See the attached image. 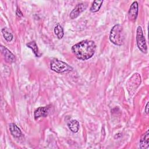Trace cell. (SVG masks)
Segmentation results:
<instances>
[{"mask_svg":"<svg viewBox=\"0 0 149 149\" xmlns=\"http://www.w3.org/2000/svg\"><path fill=\"white\" fill-rule=\"evenodd\" d=\"M48 113V107H40L34 111V116L35 119H37L41 117H46Z\"/></svg>","mask_w":149,"mask_h":149,"instance_id":"cell-8","label":"cell"},{"mask_svg":"<svg viewBox=\"0 0 149 149\" xmlns=\"http://www.w3.org/2000/svg\"><path fill=\"white\" fill-rule=\"evenodd\" d=\"M16 15L17 17H22L23 16V13L22 12V11L20 10V9L19 8H17V10H16Z\"/></svg>","mask_w":149,"mask_h":149,"instance_id":"cell-16","label":"cell"},{"mask_svg":"<svg viewBox=\"0 0 149 149\" xmlns=\"http://www.w3.org/2000/svg\"><path fill=\"white\" fill-rule=\"evenodd\" d=\"M26 45L27 46V47H29L32 49V51H33L34 54L36 55V56H40L38 47H37L36 42L34 41H31V42L27 43L26 44Z\"/></svg>","mask_w":149,"mask_h":149,"instance_id":"cell-13","label":"cell"},{"mask_svg":"<svg viewBox=\"0 0 149 149\" xmlns=\"http://www.w3.org/2000/svg\"><path fill=\"white\" fill-rule=\"evenodd\" d=\"M139 4L137 1L133 2L132 5H130V7L129 8V10L128 11V17L129 20L132 22L136 21L137 15H138V9Z\"/></svg>","mask_w":149,"mask_h":149,"instance_id":"cell-6","label":"cell"},{"mask_svg":"<svg viewBox=\"0 0 149 149\" xmlns=\"http://www.w3.org/2000/svg\"><path fill=\"white\" fill-rule=\"evenodd\" d=\"M145 112L147 114L148 113V102L147 103L146 108H145Z\"/></svg>","mask_w":149,"mask_h":149,"instance_id":"cell-17","label":"cell"},{"mask_svg":"<svg viewBox=\"0 0 149 149\" xmlns=\"http://www.w3.org/2000/svg\"><path fill=\"white\" fill-rule=\"evenodd\" d=\"M149 146V131L147 130L140 140V148H147Z\"/></svg>","mask_w":149,"mask_h":149,"instance_id":"cell-9","label":"cell"},{"mask_svg":"<svg viewBox=\"0 0 149 149\" xmlns=\"http://www.w3.org/2000/svg\"><path fill=\"white\" fill-rule=\"evenodd\" d=\"M109 40L116 45L120 46L124 43L125 33L123 26L121 24H117L112 27L110 31Z\"/></svg>","mask_w":149,"mask_h":149,"instance_id":"cell-2","label":"cell"},{"mask_svg":"<svg viewBox=\"0 0 149 149\" xmlns=\"http://www.w3.org/2000/svg\"><path fill=\"white\" fill-rule=\"evenodd\" d=\"M96 45L92 40H83L72 46V51L74 56L80 60H87L94 54Z\"/></svg>","mask_w":149,"mask_h":149,"instance_id":"cell-1","label":"cell"},{"mask_svg":"<svg viewBox=\"0 0 149 149\" xmlns=\"http://www.w3.org/2000/svg\"><path fill=\"white\" fill-rule=\"evenodd\" d=\"M103 3V1H94L93 3L90 7V11L91 12H98L100 8L101 7V5Z\"/></svg>","mask_w":149,"mask_h":149,"instance_id":"cell-12","label":"cell"},{"mask_svg":"<svg viewBox=\"0 0 149 149\" xmlns=\"http://www.w3.org/2000/svg\"><path fill=\"white\" fill-rule=\"evenodd\" d=\"M9 130L11 134L16 138H19L22 136V132L19 127L15 123L9 125Z\"/></svg>","mask_w":149,"mask_h":149,"instance_id":"cell-10","label":"cell"},{"mask_svg":"<svg viewBox=\"0 0 149 149\" xmlns=\"http://www.w3.org/2000/svg\"><path fill=\"white\" fill-rule=\"evenodd\" d=\"M54 33L57 36L59 39H61L63 36V30L62 26L59 24L57 23L54 28Z\"/></svg>","mask_w":149,"mask_h":149,"instance_id":"cell-14","label":"cell"},{"mask_svg":"<svg viewBox=\"0 0 149 149\" xmlns=\"http://www.w3.org/2000/svg\"><path fill=\"white\" fill-rule=\"evenodd\" d=\"M136 42L138 48L144 54L147 53V46L146 41L143 35L141 27L139 26L136 30Z\"/></svg>","mask_w":149,"mask_h":149,"instance_id":"cell-4","label":"cell"},{"mask_svg":"<svg viewBox=\"0 0 149 149\" xmlns=\"http://www.w3.org/2000/svg\"><path fill=\"white\" fill-rule=\"evenodd\" d=\"M2 35L4 37V38L8 42H10L12 40L13 36L12 34V33H10L6 28H3L2 29Z\"/></svg>","mask_w":149,"mask_h":149,"instance_id":"cell-15","label":"cell"},{"mask_svg":"<svg viewBox=\"0 0 149 149\" xmlns=\"http://www.w3.org/2000/svg\"><path fill=\"white\" fill-rule=\"evenodd\" d=\"M50 68L52 70L59 73L72 71L73 70V68L68 63L56 59H53L51 62Z\"/></svg>","mask_w":149,"mask_h":149,"instance_id":"cell-3","label":"cell"},{"mask_svg":"<svg viewBox=\"0 0 149 149\" xmlns=\"http://www.w3.org/2000/svg\"><path fill=\"white\" fill-rule=\"evenodd\" d=\"M87 7V3L85 2L79 3L76 5L74 8L71 11L70 13V17L72 19H76L77 17L81 13L86 10Z\"/></svg>","mask_w":149,"mask_h":149,"instance_id":"cell-5","label":"cell"},{"mask_svg":"<svg viewBox=\"0 0 149 149\" xmlns=\"http://www.w3.org/2000/svg\"><path fill=\"white\" fill-rule=\"evenodd\" d=\"M68 126L69 129L73 133H77L79 129V123L76 119L70 120L68 122Z\"/></svg>","mask_w":149,"mask_h":149,"instance_id":"cell-11","label":"cell"},{"mask_svg":"<svg viewBox=\"0 0 149 149\" xmlns=\"http://www.w3.org/2000/svg\"><path fill=\"white\" fill-rule=\"evenodd\" d=\"M1 52L2 54V55H3L4 59L5 60V61L8 63H13L15 61L16 58L15 55L5 47L1 45Z\"/></svg>","mask_w":149,"mask_h":149,"instance_id":"cell-7","label":"cell"}]
</instances>
